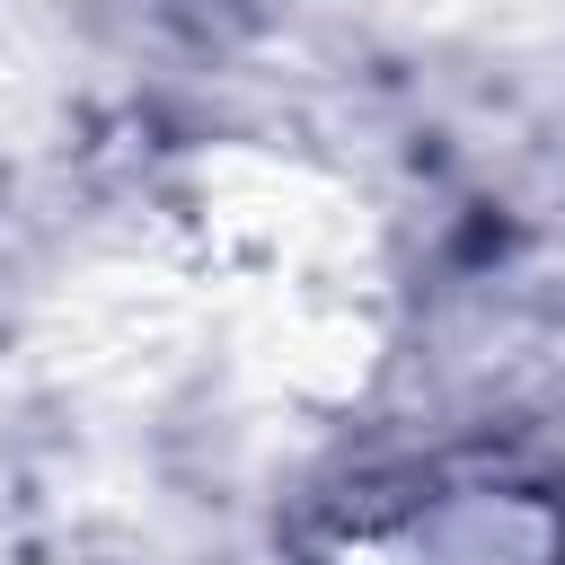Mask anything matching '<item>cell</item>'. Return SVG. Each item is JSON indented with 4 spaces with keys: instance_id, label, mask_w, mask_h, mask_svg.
I'll use <instances>...</instances> for the list:
<instances>
[{
    "instance_id": "obj_1",
    "label": "cell",
    "mask_w": 565,
    "mask_h": 565,
    "mask_svg": "<svg viewBox=\"0 0 565 565\" xmlns=\"http://www.w3.org/2000/svg\"><path fill=\"white\" fill-rule=\"evenodd\" d=\"M556 521L530 494H433L388 530H362L335 565H547Z\"/></svg>"
}]
</instances>
